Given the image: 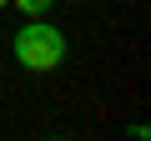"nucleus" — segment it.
<instances>
[{
  "mask_svg": "<svg viewBox=\"0 0 151 141\" xmlns=\"http://www.w3.org/2000/svg\"><path fill=\"white\" fill-rule=\"evenodd\" d=\"M15 60L25 70H55L65 60V35L55 25H45V15H25V25L15 30Z\"/></svg>",
  "mask_w": 151,
  "mask_h": 141,
  "instance_id": "f257e3e1",
  "label": "nucleus"
},
{
  "mask_svg": "<svg viewBox=\"0 0 151 141\" xmlns=\"http://www.w3.org/2000/svg\"><path fill=\"white\" fill-rule=\"evenodd\" d=\"M10 5H20V15H45L50 0H10Z\"/></svg>",
  "mask_w": 151,
  "mask_h": 141,
  "instance_id": "f03ea898",
  "label": "nucleus"
},
{
  "mask_svg": "<svg viewBox=\"0 0 151 141\" xmlns=\"http://www.w3.org/2000/svg\"><path fill=\"white\" fill-rule=\"evenodd\" d=\"M0 5H10V0H0Z\"/></svg>",
  "mask_w": 151,
  "mask_h": 141,
  "instance_id": "7ed1b4c3",
  "label": "nucleus"
}]
</instances>
